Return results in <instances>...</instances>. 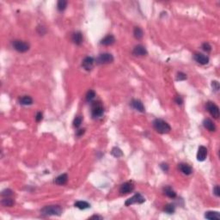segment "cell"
<instances>
[{"label":"cell","instance_id":"1","mask_svg":"<svg viewBox=\"0 0 220 220\" xmlns=\"http://www.w3.org/2000/svg\"><path fill=\"white\" fill-rule=\"evenodd\" d=\"M153 127L156 131L160 134H166L171 131L170 125L165 120L162 119H156L153 121Z\"/></svg>","mask_w":220,"mask_h":220},{"label":"cell","instance_id":"2","mask_svg":"<svg viewBox=\"0 0 220 220\" xmlns=\"http://www.w3.org/2000/svg\"><path fill=\"white\" fill-rule=\"evenodd\" d=\"M62 207L59 205L47 206L41 210L42 214L45 216H60L62 214Z\"/></svg>","mask_w":220,"mask_h":220},{"label":"cell","instance_id":"3","mask_svg":"<svg viewBox=\"0 0 220 220\" xmlns=\"http://www.w3.org/2000/svg\"><path fill=\"white\" fill-rule=\"evenodd\" d=\"M104 113V107L101 101H94L91 105V115L94 119L101 118Z\"/></svg>","mask_w":220,"mask_h":220},{"label":"cell","instance_id":"4","mask_svg":"<svg viewBox=\"0 0 220 220\" xmlns=\"http://www.w3.org/2000/svg\"><path fill=\"white\" fill-rule=\"evenodd\" d=\"M12 47L19 53H26L29 50L30 48L29 44L28 42L20 41V40H16L12 42Z\"/></svg>","mask_w":220,"mask_h":220},{"label":"cell","instance_id":"5","mask_svg":"<svg viewBox=\"0 0 220 220\" xmlns=\"http://www.w3.org/2000/svg\"><path fill=\"white\" fill-rule=\"evenodd\" d=\"M113 61V56L111 54H101L96 59V64L98 65H107L110 64Z\"/></svg>","mask_w":220,"mask_h":220},{"label":"cell","instance_id":"6","mask_svg":"<svg viewBox=\"0 0 220 220\" xmlns=\"http://www.w3.org/2000/svg\"><path fill=\"white\" fill-rule=\"evenodd\" d=\"M206 109L209 112V113L215 118V119H218L219 117V108L212 101H208L206 103Z\"/></svg>","mask_w":220,"mask_h":220},{"label":"cell","instance_id":"7","mask_svg":"<svg viewBox=\"0 0 220 220\" xmlns=\"http://www.w3.org/2000/svg\"><path fill=\"white\" fill-rule=\"evenodd\" d=\"M144 201H145V199H144V197H143V195L141 194H134L133 196L131 197L130 199H128L125 201V206H129L133 205V204H142Z\"/></svg>","mask_w":220,"mask_h":220},{"label":"cell","instance_id":"8","mask_svg":"<svg viewBox=\"0 0 220 220\" xmlns=\"http://www.w3.org/2000/svg\"><path fill=\"white\" fill-rule=\"evenodd\" d=\"M134 189V185L131 181H127L125 182L120 186L119 187V193L121 194H128L132 193Z\"/></svg>","mask_w":220,"mask_h":220},{"label":"cell","instance_id":"9","mask_svg":"<svg viewBox=\"0 0 220 220\" xmlns=\"http://www.w3.org/2000/svg\"><path fill=\"white\" fill-rule=\"evenodd\" d=\"M94 64H95L94 58L89 57V56L85 57L83 60V61H82V66H83V68L84 70L88 71V72L90 71V70H92V68L94 66Z\"/></svg>","mask_w":220,"mask_h":220},{"label":"cell","instance_id":"10","mask_svg":"<svg viewBox=\"0 0 220 220\" xmlns=\"http://www.w3.org/2000/svg\"><path fill=\"white\" fill-rule=\"evenodd\" d=\"M194 59L196 61L197 63H199L200 65H207L209 63V57L205 55V54H200V53H196L194 55Z\"/></svg>","mask_w":220,"mask_h":220},{"label":"cell","instance_id":"11","mask_svg":"<svg viewBox=\"0 0 220 220\" xmlns=\"http://www.w3.org/2000/svg\"><path fill=\"white\" fill-rule=\"evenodd\" d=\"M147 50L142 45H138L132 50V54L134 56H138V57H142V56H145L147 55Z\"/></svg>","mask_w":220,"mask_h":220},{"label":"cell","instance_id":"12","mask_svg":"<svg viewBox=\"0 0 220 220\" xmlns=\"http://www.w3.org/2000/svg\"><path fill=\"white\" fill-rule=\"evenodd\" d=\"M206 156H207V149L202 145L200 146L197 152V160L199 162H203L206 160Z\"/></svg>","mask_w":220,"mask_h":220},{"label":"cell","instance_id":"13","mask_svg":"<svg viewBox=\"0 0 220 220\" xmlns=\"http://www.w3.org/2000/svg\"><path fill=\"white\" fill-rule=\"evenodd\" d=\"M178 169L181 170V172L182 174H184L186 175H189L193 173V169L192 167L187 164V163H181L178 165Z\"/></svg>","mask_w":220,"mask_h":220},{"label":"cell","instance_id":"14","mask_svg":"<svg viewBox=\"0 0 220 220\" xmlns=\"http://www.w3.org/2000/svg\"><path fill=\"white\" fill-rule=\"evenodd\" d=\"M131 106L133 107L134 109H136L137 111H138V112L144 113V112L145 111L143 102L140 101V100H138V99L132 100V101H131Z\"/></svg>","mask_w":220,"mask_h":220},{"label":"cell","instance_id":"15","mask_svg":"<svg viewBox=\"0 0 220 220\" xmlns=\"http://www.w3.org/2000/svg\"><path fill=\"white\" fill-rule=\"evenodd\" d=\"M72 40L74 44H76L77 46H80V45L83 43V34H82L81 32H79V31L73 33V34H72Z\"/></svg>","mask_w":220,"mask_h":220},{"label":"cell","instance_id":"16","mask_svg":"<svg viewBox=\"0 0 220 220\" xmlns=\"http://www.w3.org/2000/svg\"><path fill=\"white\" fill-rule=\"evenodd\" d=\"M115 42V38L113 35H107L101 41V44L103 46H112Z\"/></svg>","mask_w":220,"mask_h":220},{"label":"cell","instance_id":"17","mask_svg":"<svg viewBox=\"0 0 220 220\" xmlns=\"http://www.w3.org/2000/svg\"><path fill=\"white\" fill-rule=\"evenodd\" d=\"M203 125L206 129H207L209 132H215L216 131V126H215L214 123L210 119H204L203 121Z\"/></svg>","mask_w":220,"mask_h":220},{"label":"cell","instance_id":"18","mask_svg":"<svg viewBox=\"0 0 220 220\" xmlns=\"http://www.w3.org/2000/svg\"><path fill=\"white\" fill-rule=\"evenodd\" d=\"M67 181H68V175H67L66 174H62V175H59L57 178L55 179L54 182H55L57 185L63 186V185L66 184Z\"/></svg>","mask_w":220,"mask_h":220},{"label":"cell","instance_id":"19","mask_svg":"<svg viewBox=\"0 0 220 220\" xmlns=\"http://www.w3.org/2000/svg\"><path fill=\"white\" fill-rule=\"evenodd\" d=\"M163 193L164 194L168 196L170 199H175L176 197V193L175 192V190L173 189L171 187L169 186H167L165 187H163Z\"/></svg>","mask_w":220,"mask_h":220},{"label":"cell","instance_id":"20","mask_svg":"<svg viewBox=\"0 0 220 220\" xmlns=\"http://www.w3.org/2000/svg\"><path fill=\"white\" fill-rule=\"evenodd\" d=\"M205 218L206 219H210V220H219L220 219V214L218 212H206L205 214Z\"/></svg>","mask_w":220,"mask_h":220},{"label":"cell","instance_id":"21","mask_svg":"<svg viewBox=\"0 0 220 220\" xmlns=\"http://www.w3.org/2000/svg\"><path fill=\"white\" fill-rule=\"evenodd\" d=\"M19 102H20L21 105L28 106V105H31L33 103V99L29 95H24V96H22L19 99Z\"/></svg>","mask_w":220,"mask_h":220},{"label":"cell","instance_id":"22","mask_svg":"<svg viewBox=\"0 0 220 220\" xmlns=\"http://www.w3.org/2000/svg\"><path fill=\"white\" fill-rule=\"evenodd\" d=\"M75 207L80 209V210H85V209H88L90 207V205L89 203L86 202V201H83V200H79L74 204Z\"/></svg>","mask_w":220,"mask_h":220},{"label":"cell","instance_id":"23","mask_svg":"<svg viewBox=\"0 0 220 220\" xmlns=\"http://www.w3.org/2000/svg\"><path fill=\"white\" fill-rule=\"evenodd\" d=\"M1 204H2L3 206H5V207H11V206H14L15 201L12 200L11 198H10V197H5V199L2 200Z\"/></svg>","mask_w":220,"mask_h":220},{"label":"cell","instance_id":"24","mask_svg":"<svg viewBox=\"0 0 220 220\" xmlns=\"http://www.w3.org/2000/svg\"><path fill=\"white\" fill-rule=\"evenodd\" d=\"M133 36L137 40H141L144 36L143 29L139 27H135L133 29Z\"/></svg>","mask_w":220,"mask_h":220},{"label":"cell","instance_id":"25","mask_svg":"<svg viewBox=\"0 0 220 220\" xmlns=\"http://www.w3.org/2000/svg\"><path fill=\"white\" fill-rule=\"evenodd\" d=\"M111 154L113 155L114 157H117V158L123 156V152L119 147H113L111 150Z\"/></svg>","mask_w":220,"mask_h":220},{"label":"cell","instance_id":"26","mask_svg":"<svg viewBox=\"0 0 220 220\" xmlns=\"http://www.w3.org/2000/svg\"><path fill=\"white\" fill-rule=\"evenodd\" d=\"M67 1L66 0H60L57 4V9L59 11H64L66 9V6H67Z\"/></svg>","mask_w":220,"mask_h":220},{"label":"cell","instance_id":"27","mask_svg":"<svg viewBox=\"0 0 220 220\" xmlns=\"http://www.w3.org/2000/svg\"><path fill=\"white\" fill-rule=\"evenodd\" d=\"M163 211L165 212H167V213H169V214H172V213H174L175 212V206L173 204H168V205H166L164 206Z\"/></svg>","mask_w":220,"mask_h":220},{"label":"cell","instance_id":"28","mask_svg":"<svg viewBox=\"0 0 220 220\" xmlns=\"http://www.w3.org/2000/svg\"><path fill=\"white\" fill-rule=\"evenodd\" d=\"M95 92L94 90H92V89L89 90V91L87 92V94H86V96H85L86 101H91L92 100L95 99Z\"/></svg>","mask_w":220,"mask_h":220},{"label":"cell","instance_id":"29","mask_svg":"<svg viewBox=\"0 0 220 220\" xmlns=\"http://www.w3.org/2000/svg\"><path fill=\"white\" fill-rule=\"evenodd\" d=\"M82 121H83L82 116H77L73 120V126L76 127V128H78L82 124Z\"/></svg>","mask_w":220,"mask_h":220},{"label":"cell","instance_id":"30","mask_svg":"<svg viewBox=\"0 0 220 220\" xmlns=\"http://www.w3.org/2000/svg\"><path fill=\"white\" fill-rule=\"evenodd\" d=\"M1 195L3 197H11L13 195V191L11 189H10V188H6L5 190H3Z\"/></svg>","mask_w":220,"mask_h":220},{"label":"cell","instance_id":"31","mask_svg":"<svg viewBox=\"0 0 220 220\" xmlns=\"http://www.w3.org/2000/svg\"><path fill=\"white\" fill-rule=\"evenodd\" d=\"M202 49L206 53H210L212 51V47L208 42H205L202 44Z\"/></svg>","mask_w":220,"mask_h":220},{"label":"cell","instance_id":"32","mask_svg":"<svg viewBox=\"0 0 220 220\" xmlns=\"http://www.w3.org/2000/svg\"><path fill=\"white\" fill-rule=\"evenodd\" d=\"M187 79V75L183 72H178L176 76V80L177 81H184Z\"/></svg>","mask_w":220,"mask_h":220},{"label":"cell","instance_id":"33","mask_svg":"<svg viewBox=\"0 0 220 220\" xmlns=\"http://www.w3.org/2000/svg\"><path fill=\"white\" fill-rule=\"evenodd\" d=\"M212 87L214 91L218 92L219 90V83L218 81H212Z\"/></svg>","mask_w":220,"mask_h":220},{"label":"cell","instance_id":"34","mask_svg":"<svg viewBox=\"0 0 220 220\" xmlns=\"http://www.w3.org/2000/svg\"><path fill=\"white\" fill-rule=\"evenodd\" d=\"M37 32H38L41 36H43V35L46 34L47 29H46V28H44L43 26H38V27H37Z\"/></svg>","mask_w":220,"mask_h":220},{"label":"cell","instance_id":"35","mask_svg":"<svg viewBox=\"0 0 220 220\" xmlns=\"http://www.w3.org/2000/svg\"><path fill=\"white\" fill-rule=\"evenodd\" d=\"M213 194H214L217 197L220 196V188L218 185H216L214 187V188H213Z\"/></svg>","mask_w":220,"mask_h":220},{"label":"cell","instance_id":"36","mask_svg":"<svg viewBox=\"0 0 220 220\" xmlns=\"http://www.w3.org/2000/svg\"><path fill=\"white\" fill-rule=\"evenodd\" d=\"M42 119H43V113L42 112H38V113H36V120L37 122H40V121H42Z\"/></svg>","mask_w":220,"mask_h":220},{"label":"cell","instance_id":"37","mask_svg":"<svg viewBox=\"0 0 220 220\" xmlns=\"http://www.w3.org/2000/svg\"><path fill=\"white\" fill-rule=\"evenodd\" d=\"M175 103H176V104H178V105H181V104L183 103V100H182V98H181L180 95L175 96Z\"/></svg>","mask_w":220,"mask_h":220},{"label":"cell","instance_id":"38","mask_svg":"<svg viewBox=\"0 0 220 220\" xmlns=\"http://www.w3.org/2000/svg\"><path fill=\"white\" fill-rule=\"evenodd\" d=\"M160 167H161V169H163L164 172H167V171L169 170V165H168L167 163H162V164H161Z\"/></svg>","mask_w":220,"mask_h":220},{"label":"cell","instance_id":"39","mask_svg":"<svg viewBox=\"0 0 220 220\" xmlns=\"http://www.w3.org/2000/svg\"><path fill=\"white\" fill-rule=\"evenodd\" d=\"M103 218L101 216H98V215H94L92 217H90V219H102Z\"/></svg>","mask_w":220,"mask_h":220},{"label":"cell","instance_id":"40","mask_svg":"<svg viewBox=\"0 0 220 220\" xmlns=\"http://www.w3.org/2000/svg\"><path fill=\"white\" fill-rule=\"evenodd\" d=\"M83 133H84V129H80V130H78L77 132V136L78 137H80V136H82Z\"/></svg>","mask_w":220,"mask_h":220}]
</instances>
